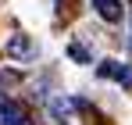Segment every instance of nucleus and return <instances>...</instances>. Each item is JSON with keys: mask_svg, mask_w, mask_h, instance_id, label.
I'll use <instances>...</instances> for the list:
<instances>
[{"mask_svg": "<svg viewBox=\"0 0 132 125\" xmlns=\"http://www.w3.org/2000/svg\"><path fill=\"white\" fill-rule=\"evenodd\" d=\"M0 122L4 125H32V118H29L25 107L11 104V100H0Z\"/></svg>", "mask_w": 132, "mask_h": 125, "instance_id": "f257e3e1", "label": "nucleus"}, {"mask_svg": "<svg viewBox=\"0 0 132 125\" xmlns=\"http://www.w3.org/2000/svg\"><path fill=\"white\" fill-rule=\"evenodd\" d=\"M100 75L104 79H118V82L132 89V64H118V61H104L100 64Z\"/></svg>", "mask_w": 132, "mask_h": 125, "instance_id": "f03ea898", "label": "nucleus"}, {"mask_svg": "<svg viewBox=\"0 0 132 125\" xmlns=\"http://www.w3.org/2000/svg\"><path fill=\"white\" fill-rule=\"evenodd\" d=\"M93 7H96V14L104 21H118L121 18V4H118V0H96Z\"/></svg>", "mask_w": 132, "mask_h": 125, "instance_id": "7ed1b4c3", "label": "nucleus"}, {"mask_svg": "<svg viewBox=\"0 0 132 125\" xmlns=\"http://www.w3.org/2000/svg\"><path fill=\"white\" fill-rule=\"evenodd\" d=\"M7 54H11V57H29V54H32V43L25 40V36H14V40L7 43Z\"/></svg>", "mask_w": 132, "mask_h": 125, "instance_id": "20e7f679", "label": "nucleus"}, {"mask_svg": "<svg viewBox=\"0 0 132 125\" xmlns=\"http://www.w3.org/2000/svg\"><path fill=\"white\" fill-rule=\"evenodd\" d=\"M68 54L75 57V61H89V54H86V46H79V43H71L68 46Z\"/></svg>", "mask_w": 132, "mask_h": 125, "instance_id": "39448f33", "label": "nucleus"}]
</instances>
